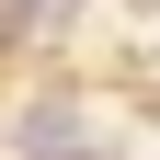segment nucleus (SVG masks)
Instances as JSON below:
<instances>
[{
    "label": "nucleus",
    "instance_id": "1",
    "mask_svg": "<svg viewBox=\"0 0 160 160\" xmlns=\"http://www.w3.org/2000/svg\"><path fill=\"white\" fill-rule=\"evenodd\" d=\"M23 149H34V160L69 149V103H34V114H23Z\"/></svg>",
    "mask_w": 160,
    "mask_h": 160
},
{
    "label": "nucleus",
    "instance_id": "2",
    "mask_svg": "<svg viewBox=\"0 0 160 160\" xmlns=\"http://www.w3.org/2000/svg\"><path fill=\"white\" fill-rule=\"evenodd\" d=\"M23 23H69V0H23Z\"/></svg>",
    "mask_w": 160,
    "mask_h": 160
},
{
    "label": "nucleus",
    "instance_id": "3",
    "mask_svg": "<svg viewBox=\"0 0 160 160\" xmlns=\"http://www.w3.org/2000/svg\"><path fill=\"white\" fill-rule=\"evenodd\" d=\"M57 160H80V149H57Z\"/></svg>",
    "mask_w": 160,
    "mask_h": 160
}]
</instances>
